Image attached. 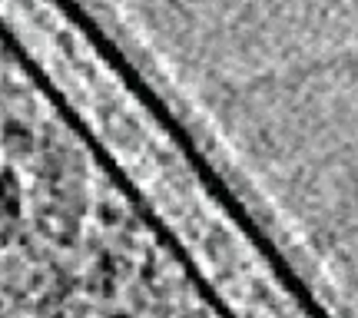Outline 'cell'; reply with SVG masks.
Instances as JSON below:
<instances>
[{
	"mask_svg": "<svg viewBox=\"0 0 358 318\" xmlns=\"http://www.w3.org/2000/svg\"><path fill=\"white\" fill-rule=\"evenodd\" d=\"M110 318H129V315H110Z\"/></svg>",
	"mask_w": 358,
	"mask_h": 318,
	"instance_id": "cell-1",
	"label": "cell"
},
{
	"mask_svg": "<svg viewBox=\"0 0 358 318\" xmlns=\"http://www.w3.org/2000/svg\"><path fill=\"white\" fill-rule=\"evenodd\" d=\"M0 318H3V315H0Z\"/></svg>",
	"mask_w": 358,
	"mask_h": 318,
	"instance_id": "cell-2",
	"label": "cell"
}]
</instances>
